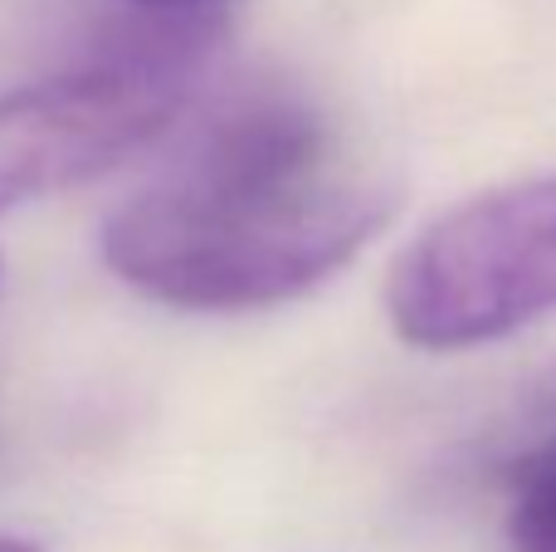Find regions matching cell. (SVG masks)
Here are the masks:
<instances>
[{
	"label": "cell",
	"instance_id": "obj_5",
	"mask_svg": "<svg viewBox=\"0 0 556 552\" xmlns=\"http://www.w3.org/2000/svg\"><path fill=\"white\" fill-rule=\"evenodd\" d=\"M137 10H152V15H211L220 0H132Z\"/></svg>",
	"mask_w": 556,
	"mask_h": 552
},
{
	"label": "cell",
	"instance_id": "obj_6",
	"mask_svg": "<svg viewBox=\"0 0 556 552\" xmlns=\"http://www.w3.org/2000/svg\"><path fill=\"white\" fill-rule=\"evenodd\" d=\"M0 552H39V543H29V538H15V534H0Z\"/></svg>",
	"mask_w": 556,
	"mask_h": 552
},
{
	"label": "cell",
	"instance_id": "obj_2",
	"mask_svg": "<svg viewBox=\"0 0 556 552\" xmlns=\"http://www.w3.org/2000/svg\"><path fill=\"white\" fill-rule=\"evenodd\" d=\"M220 39L211 15H152L108 35L84 64L0 93V215L84 186L152 147Z\"/></svg>",
	"mask_w": 556,
	"mask_h": 552
},
{
	"label": "cell",
	"instance_id": "obj_4",
	"mask_svg": "<svg viewBox=\"0 0 556 552\" xmlns=\"http://www.w3.org/2000/svg\"><path fill=\"white\" fill-rule=\"evenodd\" d=\"M508 552H556V430L508 465Z\"/></svg>",
	"mask_w": 556,
	"mask_h": 552
},
{
	"label": "cell",
	"instance_id": "obj_1",
	"mask_svg": "<svg viewBox=\"0 0 556 552\" xmlns=\"http://www.w3.org/2000/svg\"><path fill=\"white\" fill-rule=\"evenodd\" d=\"M401 211L381 172L342 156L298 98H250L215 117L152 186L113 205L103 264L181 313H254L342 274Z\"/></svg>",
	"mask_w": 556,
	"mask_h": 552
},
{
	"label": "cell",
	"instance_id": "obj_3",
	"mask_svg": "<svg viewBox=\"0 0 556 552\" xmlns=\"http://www.w3.org/2000/svg\"><path fill=\"white\" fill-rule=\"evenodd\" d=\"M556 313V172L430 221L386 274V318L415 352H469Z\"/></svg>",
	"mask_w": 556,
	"mask_h": 552
}]
</instances>
